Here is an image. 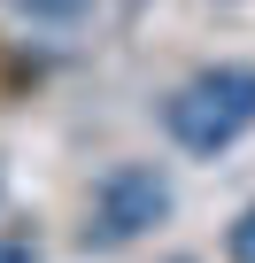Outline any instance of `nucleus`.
<instances>
[{"label": "nucleus", "mask_w": 255, "mask_h": 263, "mask_svg": "<svg viewBox=\"0 0 255 263\" xmlns=\"http://www.w3.org/2000/svg\"><path fill=\"white\" fill-rule=\"evenodd\" d=\"M247 124H255V70H240V62H217L163 101V132L186 155H224Z\"/></svg>", "instance_id": "obj_1"}, {"label": "nucleus", "mask_w": 255, "mask_h": 263, "mask_svg": "<svg viewBox=\"0 0 255 263\" xmlns=\"http://www.w3.org/2000/svg\"><path fill=\"white\" fill-rule=\"evenodd\" d=\"M163 217H170V178L155 163H116L101 178V194H93V232L85 240L124 248V240H140L147 224H163Z\"/></svg>", "instance_id": "obj_2"}, {"label": "nucleus", "mask_w": 255, "mask_h": 263, "mask_svg": "<svg viewBox=\"0 0 255 263\" xmlns=\"http://www.w3.org/2000/svg\"><path fill=\"white\" fill-rule=\"evenodd\" d=\"M232 263H255V209H240L232 224Z\"/></svg>", "instance_id": "obj_3"}, {"label": "nucleus", "mask_w": 255, "mask_h": 263, "mask_svg": "<svg viewBox=\"0 0 255 263\" xmlns=\"http://www.w3.org/2000/svg\"><path fill=\"white\" fill-rule=\"evenodd\" d=\"M0 224H8V217H0ZM0 263H31V232L24 240H0Z\"/></svg>", "instance_id": "obj_4"}]
</instances>
